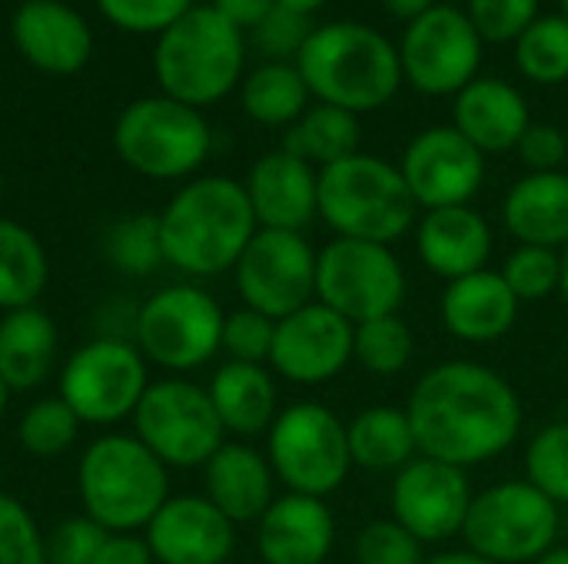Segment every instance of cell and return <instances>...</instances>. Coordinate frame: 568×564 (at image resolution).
<instances>
[{
  "label": "cell",
  "instance_id": "74e56055",
  "mask_svg": "<svg viewBox=\"0 0 568 564\" xmlns=\"http://www.w3.org/2000/svg\"><path fill=\"white\" fill-rule=\"evenodd\" d=\"M106 256L116 269L146 276L163 263V243H160V216L140 213L123 223H116L106 236Z\"/></svg>",
  "mask_w": 568,
  "mask_h": 564
},
{
  "label": "cell",
  "instance_id": "c3c4849f",
  "mask_svg": "<svg viewBox=\"0 0 568 564\" xmlns=\"http://www.w3.org/2000/svg\"><path fill=\"white\" fill-rule=\"evenodd\" d=\"M93 564H153V552L146 542L133 539V535H116L110 532L106 542L100 545Z\"/></svg>",
  "mask_w": 568,
  "mask_h": 564
},
{
  "label": "cell",
  "instance_id": "91938a15",
  "mask_svg": "<svg viewBox=\"0 0 568 564\" xmlns=\"http://www.w3.org/2000/svg\"><path fill=\"white\" fill-rule=\"evenodd\" d=\"M0 322H3V316H0Z\"/></svg>",
  "mask_w": 568,
  "mask_h": 564
},
{
  "label": "cell",
  "instance_id": "816d5d0a",
  "mask_svg": "<svg viewBox=\"0 0 568 564\" xmlns=\"http://www.w3.org/2000/svg\"><path fill=\"white\" fill-rule=\"evenodd\" d=\"M423 564H496L483 555H476L473 548H453V552H436V555H426Z\"/></svg>",
  "mask_w": 568,
  "mask_h": 564
},
{
  "label": "cell",
  "instance_id": "9f6ffc18",
  "mask_svg": "<svg viewBox=\"0 0 568 564\" xmlns=\"http://www.w3.org/2000/svg\"><path fill=\"white\" fill-rule=\"evenodd\" d=\"M7 399H10V386L0 379V416H3V409H7Z\"/></svg>",
  "mask_w": 568,
  "mask_h": 564
},
{
  "label": "cell",
  "instance_id": "83f0119b",
  "mask_svg": "<svg viewBox=\"0 0 568 564\" xmlns=\"http://www.w3.org/2000/svg\"><path fill=\"white\" fill-rule=\"evenodd\" d=\"M206 392H210V402L223 422V432H236V435L250 439V435L270 432V425L280 416L276 382H273V372L266 366L230 359L226 366L216 369Z\"/></svg>",
  "mask_w": 568,
  "mask_h": 564
},
{
  "label": "cell",
  "instance_id": "4dcf8cb0",
  "mask_svg": "<svg viewBox=\"0 0 568 564\" xmlns=\"http://www.w3.org/2000/svg\"><path fill=\"white\" fill-rule=\"evenodd\" d=\"M240 103H243V113L256 120L260 126L290 130L313 106V93L303 73L296 70V63L266 60L243 76Z\"/></svg>",
  "mask_w": 568,
  "mask_h": 564
},
{
  "label": "cell",
  "instance_id": "db71d44e",
  "mask_svg": "<svg viewBox=\"0 0 568 564\" xmlns=\"http://www.w3.org/2000/svg\"><path fill=\"white\" fill-rule=\"evenodd\" d=\"M559 256H562V286H559V296H562V302H566L568 309V246L559 249Z\"/></svg>",
  "mask_w": 568,
  "mask_h": 564
},
{
  "label": "cell",
  "instance_id": "b9f144b4",
  "mask_svg": "<svg viewBox=\"0 0 568 564\" xmlns=\"http://www.w3.org/2000/svg\"><path fill=\"white\" fill-rule=\"evenodd\" d=\"M97 7L113 27H120L126 33L160 37L196 3L193 0H97Z\"/></svg>",
  "mask_w": 568,
  "mask_h": 564
},
{
  "label": "cell",
  "instance_id": "681fc988",
  "mask_svg": "<svg viewBox=\"0 0 568 564\" xmlns=\"http://www.w3.org/2000/svg\"><path fill=\"white\" fill-rule=\"evenodd\" d=\"M210 7L246 33L260 27V20L276 7V0H210Z\"/></svg>",
  "mask_w": 568,
  "mask_h": 564
},
{
  "label": "cell",
  "instance_id": "484cf974",
  "mask_svg": "<svg viewBox=\"0 0 568 564\" xmlns=\"http://www.w3.org/2000/svg\"><path fill=\"white\" fill-rule=\"evenodd\" d=\"M206 469V499L233 522H260L276 502V475L266 455L243 442H223Z\"/></svg>",
  "mask_w": 568,
  "mask_h": 564
},
{
  "label": "cell",
  "instance_id": "8fae6325",
  "mask_svg": "<svg viewBox=\"0 0 568 564\" xmlns=\"http://www.w3.org/2000/svg\"><path fill=\"white\" fill-rule=\"evenodd\" d=\"M403 80L423 96H456L483 66V37L456 3H436L406 23L399 37Z\"/></svg>",
  "mask_w": 568,
  "mask_h": 564
},
{
  "label": "cell",
  "instance_id": "7dc6e473",
  "mask_svg": "<svg viewBox=\"0 0 568 564\" xmlns=\"http://www.w3.org/2000/svg\"><path fill=\"white\" fill-rule=\"evenodd\" d=\"M529 173H556L568 160V136L552 123H532L516 146Z\"/></svg>",
  "mask_w": 568,
  "mask_h": 564
},
{
  "label": "cell",
  "instance_id": "7c38bea8",
  "mask_svg": "<svg viewBox=\"0 0 568 564\" xmlns=\"http://www.w3.org/2000/svg\"><path fill=\"white\" fill-rule=\"evenodd\" d=\"M133 422L136 439L163 465H206L223 445V422L210 402V392L183 379H163L156 386H146Z\"/></svg>",
  "mask_w": 568,
  "mask_h": 564
},
{
  "label": "cell",
  "instance_id": "4316f807",
  "mask_svg": "<svg viewBox=\"0 0 568 564\" xmlns=\"http://www.w3.org/2000/svg\"><path fill=\"white\" fill-rule=\"evenodd\" d=\"M503 226L519 246H568V173H526L503 199Z\"/></svg>",
  "mask_w": 568,
  "mask_h": 564
},
{
  "label": "cell",
  "instance_id": "277c9868",
  "mask_svg": "<svg viewBox=\"0 0 568 564\" xmlns=\"http://www.w3.org/2000/svg\"><path fill=\"white\" fill-rule=\"evenodd\" d=\"M246 37L210 3L183 13L156 37L153 70L163 96L186 106H213L243 83Z\"/></svg>",
  "mask_w": 568,
  "mask_h": 564
},
{
  "label": "cell",
  "instance_id": "f35d334b",
  "mask_svg": "<svg viewBox=\"0 0 568 564\" xmlns=\"http://www.w3.org/2000/svg\"><path fill=\"white\" fill-rule=\"evenodd\" d=\"M77 429H80V419L63 399H40L20 419V445L30 455L50 459L73 445Z\"/></svg>",
  "mask_w": 568,
  "mask_h": 564
},
{
  "label": "cell",
  "instance_id": "1f68e13d",
  "mask_svg": "<svg viewBox=\"0 0 568 564\" xmlns=\"http://www.w3.org/2000/svg\"><path fill=\"white\" fill-rule=\"evenodd\" d=\"M363 126L359 116L329 103H313L283 136V150L300 156L303 163L323 170L359 153Z\"/></svg>",
  "mask_w": 568,
  "mask_h": 564
},
{
  "label": "cell",
  "instance_id": "d6986e66",
  "mask_svg": "<svg viewBox=\"0 0 568 564\" xmlns=\"http://www.w3.org/2000/svg\"><path fill=\"white\" fill-rule=\"evenodd\" d=\"M10 33L30 66L50 76H73L93 53V30L63 0H23L13 10Z\"/></svg>",
  "mask_w": 568,
  "mask_h": 564
},
{
  "label": "cell",
  "instance_id": "d590c367",
  "mask_svg": "<svg viewBox=\"0 0 568 564\" xmlns=\"http://www.w3.org/2000/svg\"><path fill=\"white\" fill-rule=\"evenodd\" d=\"M503 279L513 289V296L526 302H542L559 296L562 286V256L559 249L546 246H516L503 263Z\"/></svg>",
  "mask_w": 568,
  "mask_h": 564
},
{
  "label": "cell",
  "instance_id": "8d00e7d4",
  "mask_svg": "<svg viewBox=\"0 0 568 564\" xmlns=\"http://www.w3.org/2000/svg\"><path fill=\"white\" fill-rule=\"evenodd\" d=\"M526 482L568 509V419L549 422L526 445Z\"/></svg>",
  "mask_w": 568,
  "mask_h": 564
},
{
  "label": "cell",
  "instance_id": "52a82bcc",
  "mask_svg": "<svg viewBox=\"0 0 568 564\" xmlns=\"http://www.w3.org/2000/svg\"><path fill=\"white\" fill-rule=\"evenodd\" d=\"M559 532L562 509L526 479L479 492L463 525L466 548L496 564H536L556 548Z\"/></svg>",
  "mask_w": 568,
  "mask_h": 564
},
{
  "label": "cell",
  "instance_id": "f546056e",
  "mask_svg": "<svg viewBox=\"0 0 568 564\" xmlns=\"http://www.w3.org/2000/svg\"><path fill=\"white\" fill-rule=\"evenodd\" d=\"M346 439L353 469L366 472H399L419 455L409 416L399 406H369L356 412L346 422Z\"/></svg>",
  "mask_w": 568,
  "mask_h": 564
},
{
  "label": "cell",
  "instance_id": "f6af8a7d",
  "mask_svg": "<svg viewBox=\"0 0 568 564\" xmlns=\"http://www.w3.org/2000/svg\"><path fill=\"white\" fill-rule=\"evenodd\" d=\"M250 33H253V40H256L260 53H266L270 60H286V63H293V60L300 57L303 43H306L310 33H313V23H310V17L293 13V10H286V7L276 3V7L260 20V27L250 30Z\"/></svg>",
  "mask_w": 568,
  "mask_h": 564
},
{
  "label": "cell",
  "instance_id": "603a6c76",
  "mask_svg": "<svg viewBox=\"0 0 568 564\" xmlns=\"http://www.w3.org/2000/svg\"><path fill=\"white\" fill-rule=\"evenodd\" d=\"M453 126L486 156H503L519 146L532 126V110L523 90L503 76H476L453 96Z\"/></svg>",
  "mask_w": 568,
  "mask_h": 564
},
{
  "label": "cell",
  "instance_id": "ee69618b",
  "mask_svg": "<svg viewBox=\"0 0 568 564\" xmlns=\"http://www.w3.org/2000/svg\"><path fill=\"white\" fill-rule=\"evenodd\" d=\"M273 336H276V319L256 309L243 306L223 319V349L230 352L233 362H253V366L270 362Z\"/></svg>",
  "mask_w": 568,
  "mask_h": 564
},
{
  "label": "cell",
  "instance_id": "60d3db41",
  "mask_svg": "<svg viewBox=\"0 0 568 564\" xmlns=\"http://www.w3.org/2000/svg\"><path fill=\"white\" fill-rule=\"evenodd\" d=\"M466 13L479 30L483 43H516L536 17H542V0H466Z\"/></svg>",
  "mask_w": 568,
  "mask_h": 564
},
{
  "label": "cell",
  "instance_id": "9a60e30c",
  "mask_svg": "<svg viewBox=\"0 0 568 564\" xmlns=\"http://www.w3.org/2000/svg\"><path fill=\"white\" fill-rule=\"evenodd\" d=\"M146 386V366L133 346L97 339L70 356L60 376V399L80 422L110 425L136 412Z\"/></svg>",
  "mask_w": 568,
  "mask_h": 564
},
{
  "label": "cell",
  "instance_id": "f1b7e54d",
  "mask_svg": "<svg viewBox=\"0 0 568 564\" xmlns=\"http://www.w3.org/2000/svg\"><path fill=\"white\" fill-rule=\"evenodd\" d=\"M57 356V329L47 312L27 306L13 309L0 322V379L10 392L37 389L53 366Z\"/></svg>",
  "mask_w": 568,
  "mask_h": 564
},
{
  "label": "cell",
  "instance_id": "ab89813d",
  "mask_svg": "<svg viewBox=\"0 0 568 564\" xmlns=\"http://www.w3.org/2000/svg\"><path fill=\"white\" fill-rule=\"evenodd\" d=\"M356 564H423L426 545L413 539L396 519H376L363 525L353 539Z\"/></svg>",
  "mask_w": 568,
  "mask_h": 564
},
{
  "label": "cell",
  "instance_id": "2e32d148",
  "mask_svg": "<svg viewBox=\"0 0 568 564\" xmlns=\"http://www.w3.org/2000/svg\"><path fill=\"white\" fill-rule=\"evenodd\" d=\"M399 173L423 213L469 206L486 183V153H479L453 123L426 126L406 143Z\"/></svg>",
  "mask_w": 568,
  "mask_h": 564
},
{
  "label": "cell",
  "instance_id": "cb8c5ba5",
  "mask_svg": "<svg viewBox=\"0 0 568 564\" xmlns=\"http://www.w3.org/2000/svg\"><path fill=\"white\" fill-rule=\"evenodd\" d=\"M336 545V519L326 499L286 492L256 522V548L266 564H326Z\"/></svg>",
  "mask_w": 568,
  "mask_h": 564
},
{
  "label": "cell",
  "instance_id": "9c48e42d",
  "mask_svg": "<svg viewBox=\"0 0 568 564\" xmlns=\"http://www.w3.org/2000/svg\"><path fill=\"white\" fill-rule=\"evenodd\" d=\"M266 459L290 492L326 499L353 472L346 422L323 402H293L266 432Z\"/></svg>",
  "mask_w": 568,
  "mask_h": 564
},
{
  "label": "cell",
  "instance_id": "f5cc1de1",
  "mask_svg": "<svg viewBox=\"0 0 568 564\" xmlns=\"http://www.w3.org/2000/svg\"><path fill=\"white\" fill-rule=\"evenodd\" d=\"M280 7H286V10H293V13H303V17H313L316 10H323L329 0H276Z\"/></svg>",
  "mask_w": 568,
  "mask_h": 564
},
{
  "label": "cell",
  "instance_id": "7a4b0ae2",
  "mask_svg": "<svg viewBox=\"0 0 568 564\" xmlns=\"http://www.w3.org/2000/svg\"><path fill=\"white\" fill-rule=\"evenodd\" d=\"M293 63L316 103H329L356 116L383 110L406 83L399 47L373 23L359 20H329L313 27Z\"/></svg>",
  "mask_w": 568,
  "mask_h": 564
},
{
  "label": "cell",
  "instance_id": "5b68a950",
  "mask_svg": "<svg viewBox=\"0 0 568 564\" xmlns=\"http://www.w3.org/2000/svg\"><path fill=\"white\" fill-rule=\"evenodd\" d=\"M320 219L339 239L393 246L416 229L419 206L399 163L359 150L320 170Z\"/></svg>",
  "mask_w": 568,
  "mask_h": 564
},
{
  "label": "cell",
  "instance_id": "e0dca14e",
  "mask_svg": "<svg viewBox=\"0 0 568 564\" xmlns=\"http://www.w3.org/2000/svg\"><path fill=\"white\" fill-rule=\"evenodd\" d=\"M473 499L476 492L463 469L416 455L393 475L389 519H396L423 545H443L463 535Z\"/></svg>",
  "mask_w": 568,
  "mask_h": 564
},
{
  "label": "cell",
  "instance_id": "44dd1931",
  "mask_svg": "<svg viewBox=\"0 0 568 564\" xmlns=\"http://www.w3.org/2000/svg\"><path fill=\"white\" fill-rule=\"evenodd\" d=\"M243 186L260 229L303 233L320 216V170L286 150L260 156Z\"/></svg>",
  "mask_w": 568,
  "mask_h": 564
},
{
  "label": "cell",
  "instance_id": "6f0895ef",
  "mask_svg": "<svg viewBox=\"0 0 568 564\" xmlns=\"http://www.w3.org/2000/svg\"><path fill=\"white\" fill-rule=\"evenodd\" d=\"M559 13L568 20V0H559Z\"/></svg>",
  "mask_w": 568,
  "mask_h": 564
},
{
  "label": "cell",
  "instance_id": "6da1fadb",
  "mask_svg": "<svg viewBox=\"0 0 568 564\" xmlns=\"http://www.w3.org/2000/svg\"><path fill=\"white\" fill-rule=\"evenodd\" d=\"M419 455L473 469L509 452L523 432V399L493 366L449 359L426 369L403 406Z\"/></svg>",
  "mask_w": 568,
  "mask_h": 564
},
{
  "label": "cell",
  "instance_id": "5bb4252c",
  "mask_svg": "<svg viewBox=\"0 0 568 564\" xmlns=\"http://www.w3.org/2000/svg\"><path fill=\"white\" fill-rule=\"evenodd\" d=\"M233 273L243 306L276 322L316 302V249L303 233L256 229Z\"/></svg>",
  "mask_w": 568,
  "mask_h": 564
},
{
  "label": "cell",
  "instance_id": "680465c9",
  "mask_svg": "<svg viewBox=\"0 0 568 564\" xmlns=\"http://www.w3.org/2000/svg\"><path fill=\"white\" fill-rule=\"evenodd\" d=\"M0 196H3V176H0Z\"/></svg>",
  "mask_w": 568,
  "mask_h": 564
},
{
  "label": "cell",
  "instance_id": "ffe728a7",
  "mask_svg": "<svg viewBox=\"0 0 568 564\" xmlns=\"http://www.w3.org/2000/svg\"><path fill=\"white\" fill-rule=\"evenodd\" d=\"M233 542V522L200 495L166 499L146 525V545L160 564H226Z\"/></svg>",
  "mask_w": 568,
  "mask_h": 564
},
{
  "label": "cell",
  "instance_id": "30bf717a",
  "mask_svg": "<svg viewBox=\"0 0 568 564\" xmlns=\"http://www.w3.org/2000/svg\"><path fill=\"white\" fill-rule=\"evenodd\" d=\"M406 269L393 246L333 236L316 249V302L359 326L396 316L406 302Z\"/></svg>",
  "mask_w": 568,
  "mask_h": 564
},
{
  "label": "cell",
  "instance_id": "7402d4cb",
  "mask_svg": "<svg viewBox=\"0 0 568 564\" xmlns=\"http://www.w3.org/2000/svg\"><path fill=\"white\" fill-rule=\"evenodd\" d=\"M493 246H496L493 226L473 206L426 209L416 219L419 263L446 283L489 269Z\"/></svg>",
  "mask_w": 568,
  "mask_h": 564
},
{
  "label": "cell",
  "instance_id": "4fadbf2b",
  "mask_svg": "<svg viewBox=\"0 0 568 564\" xmlns=\"http://www.w3.org/2000/svg\"><path fill=\"white\" fill-rule=\"evenodd\" d=\"M223 319L226 316L210 293L196 286H170L143 302L136 316V342L150 362L186 372L223 349Z\"/></svg>",
  "mask_w": 568,
  "mask_h": 564
},
{
  "label": "cell",
  "instance_id": "8992f818",
  "mask_svg": "<svg viewBox=\"0 0 568 564\" xmlns=\"http://www.w3.org/2000/svg\"><path fill=\"white\" fill-rule=\"evenodd\" d=\"M166 465L130 435H103L80 459V499L106 532L146 529L166 502Z\"/></svg>",
  "mask_w": 568,
  "mask_h": 564
},
{
  "label": "cell",
  "instance_id": "ac0fdd59",
  "mask_svg": "<svg viewBox=\"0 0 568 564\" xmlns=\"http://www.w3.org/2000/svg\"><path fill=\"white\" fill-rule=\"evenodd\" d=\"M356 326L323 302H310L276 322L270 369L293 386L333 382L353 362Z\"/></svg>",
  "mask_w": 568,
  "mask_h": 564
},
{
  "label": "cell",
  "instance_id": "7bdbcfd3",
  "mask_svg": "<svg viewBox=\"0 0 568 564\" xmlns=\"http://www.w3.org/2000/svg\"><path fill=\"white\" fill-rule=\"evenodd\" d=\"M0 564H47V542L33 515L10 495H0Z\"/></svg>",
  "mask_w": 568,
  "mask_h": 564
},
{
  "label": "cell",
  "instance_id": "11a10c76",
  "mask_svg": "<svg viewBox=\"0 0 568 564\" xmlns=\"http://www.w3.org/2000/svg\"><path fill=\"white\" fill-rule=\"evenodd\" d=\"M536 564H568V548H559V545H556L549 555H542Z\"/></svg>",
  "mask_w": 568,
  "mask_h": 564
},
{
  "label": "cell",
  "instance_id": "d4e9b609",
  "mask_svg": "<svg viewBox=\"0 0 568 564\" xmlns=\"http://www.w3.org/2000/svg\"><path fill=\"white\" fill-rule=\"evenodd\" d=\"M523 302L513 296L499 269H479L473 276L453 279L443 289L439 316L453 339L469 346L499 342L519 322Z\"/></svg>",
  "mask_w": 568,
  "mask_h": 564
},
{
  "label": "cell",
  "instance_id": "e575fe53",
  "mask_svg": "<svg viewBox=\"0 0 568 564\" xmlns=\"http://www.w3.org/2000/svg\"><path fill=\"white\" fill-rule=\"evenodd\" d=\"M516 66L539 86H559L568 80V20L562 13H542L513 43Z\"/></svg>",
  "mask_w": 568,
  "mask_h": 564
},
{
  "label": "cell",
  "instance_id": "f907efd6",
  "mask_svg": "<svg viewBox=\"0 0 568 564\" xmlns=\"http://www.w3.org/2000/svg\"><path fill=\"white\" fill-rule=\"evenodd\" d=\"M386 13H393L396 20H416L419 13H426L429 7H436L439 0H379Z\"/></svg>",
  "mask_w": 568,
  "mask_h": 564
},
{
  "label": "cell",
  "instance_id": "ba28073f",
  "mask_svg": "<svg viewBox=\"0 0 568 564\" xmlns=\"http://www.w3.org/2000/svg\"><path fill=\"white\" fill-rule=\"evenodd\" d=\"M210 123L196 106L173 96L133 100L113 126V146L120 160L150 180H183L210 156Z\"/></svg>",
  "mask_w": 568,
  "mask_h": 564
},
{
  "label": "cell",
  "instance_id": "d6a6232c",
  "mask_svg": "<svg viewBox=\"0 0 568 564\" xmlns=\"http://www.w3.org/2000/svg\"><path fill=\"white\" fill-rule=\"evenodd\" d=\"M47 286V256L30 229L0 219V309H27Z\"/></svg>",
  "mask_w": 568,
  "mask_h": 564
},
{
  "label": "cell",
  "instance_id": "bcb514c9",
  "mask_svg": "<svg viewBox=\"0 0 568 564\" xmlns=\"http://www.w3.org/2000/svg\"><path fill=\"white\" fill-rule=\"evenodd\" d=\"M106 529L87 519H67L53 529L47 542V564H93L100 545L106 542Z\"/></svg>",
  "mask_w": 568,
  "mask_h": 564
},
{
  "label": "cell",
  "instance_id": "3957f363",
  "mask_svg": "<svg viewBox=\"0 0 568 564\" xmlns=\"http://www.w3.org/2000/svg\"><path fill=\"white\" fill-rule=\"evenodd\" d=\"M260 223L246 186L230 176L186 183L160 213L163 259L186 276H220L236 266Z\"/></svg>",
  "mask_w": 568,
  "mask_h": 564
},
{
  "label": "cell",
  "instance_id": "836d02e7",
  "mask_svg": "<svg viewBox=\"0 0 568 564\" xmlns=\"http://www.w3.org/2000/svg\"><path fill=\"white\" fill-rule=\"evenodd\" d=\"M413 352H416V336L399 312L356 326L353 362L376 379H393L406 372L413 362Z\"/></svg>",
  "mask_w": 568,
  "mask_h": 564
}]
</instances>
